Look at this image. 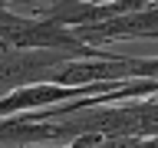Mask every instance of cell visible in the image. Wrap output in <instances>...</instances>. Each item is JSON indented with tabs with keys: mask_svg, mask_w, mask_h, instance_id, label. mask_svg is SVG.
Wrapping results in <instances>:
<instances>
[{
	"mask_svg": "<svg viewBox=\"0 0 158 148\" xmlns=\"http://www.w3.org/2000/svg\"><path fill=\"white\" fill-rule=\"evenodd\" d=\"M0 43H7L13 49H66L79 59L109 56V49L89 46L66 23H56L46 17H30V13H20L13 7H0Z\"/></svg>",
	"mask_w": 158,
	"mask_h": 148,
	"instance_id": "6da1fadb",
	"label": "cell"
},
{
	"mask_svg": "<svg viewBox=\"0 0 158 148\" xmlns=\"http://www.w3.org/2000/svg\"><path fill=\"white\" fill-rule=\"evenodd\" d=\"M69 59L79 56L66 49H3L0 53V99L36 82H53V72Z\"/></svg>",
	"mask_w": 158,
	"mask_h": 148,
	"instance_id": "7a4b0ae2",
	"label": "cell"
},
{
	"mask_svg": "<svg viewBox=\"0 0 158 148\" xmlns=\"http://www.w3.org/2000/svg\"><path fill=\"white\" fill-rule=\"evenodd\" d=\"M23 148H76V145H23Z\"/></svg>",
	"mask_w": 158,
	"mask_h": 148,
	"instance_id": "3957f363",
	"label": "cell"
},
{
	"mask_svg": "<svg viewBox=\"0 0 158 148\" xmlns=\"http://www.w3.org/2000/svg\"><path fill=\"white\" fill-rule=\"evenodd\" d=\"M89 3H118V0H89Z\"/></svg>",
	"mask_w": 158,
	"mask_h": 148,
	"instance_id": "277c9868",
	"label": "cell"
},
{
	"mask_svg": "<svg viewBox=\"0 0 158 148\" xmlns=\"http://www.w3.org/2000/svg\"><path fill=\"white\" fill-rule=\"evenodd\" d=\"M3 49H10V46H7V43H0V53H3Z\"/></svg>",
	"mask_w": 158,
	"mask_h": 148,
	"instance_id": "5b68a950",
	"label": "cell"
},
{
	"mask_svg": "<svg viewBox=\"0 0 158 148\" xmlns=\"http://www.w3.org/2000/svg\"><path fill=\"white\" fill-rule=\"evenodd\" d=\"M0 3H3V7H7V3H10V0H0Z\"/></svg>",
	"mask_w": 158,
	"mask_h": 148,
	"instance_id": "8992f818",
	"label": "cell"
}]
</instances>
